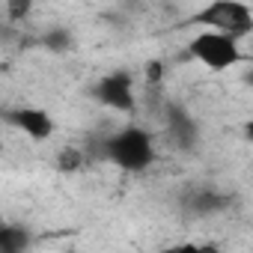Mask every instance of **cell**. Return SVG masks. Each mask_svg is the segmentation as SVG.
Segmentation results:
<instances>
[{
    "instance_id": "obj_3",
    "label": "cell",
    "mask_w": 253,
    "mask_h": 253,
    "mask_svg": "<svg viewBox=\"0 0 253 253\" xmlns=\"http://www.w3.org/2000/svg\"><path fill=\"white\" fill-rule=\"evenodd\" d=\"M188 57H194L197 63H203L211 72H226L244 60L235 39L223 33H211V30H203L188 42Z\"/></svg>"
},
{
    "instance_id": "obj_8",
    "label": "cell",
    "mask_w": 253,
    "mask_h": 253,
    "mask_svg": "<svg viewBox=\"0 0 253 253\" xmlns=\"http://www.w3.org/2000/svg\"><path fill=\"white\" fill-rule=\"evenodd\" d=\"M33 244V235L27 226L3 223L0 226V253H27Z\"/></svg>"
},
{
    "instance_id": "obj_14",
    "label": "cell",
    "mask_w": 253,
    "mask_h": 253,
    "mask_svg": "<svg viewBox=\"0 0 253 253\" xmlns=\"http://www.w3.org/2000/svg\"><path fill=\"white\" fill-rule=\"evenodd\" d=\"M244 84H247V86H250V89H253V66H250V69H247V72H244Z\"/></svg>"
},
{
    "instance_id": "obj_2",
    "label": "cell",
    "mask_w": 253,
    "mask_h": 253,
    "mask_svg": "<svg viewBox=\"0 0 253 253\" xmlns=\"http://www.w3.org/2000/svg\"><path fill=\"white\" fill-rule=\"evenodd\" d=\"M191 24H200L211 33H223L235 42L253 33V9L238 0H211L191 15Z\"/></svg>"
},
{
    "instance_id": "obj_5",
    "label": "cell",
    "mask_w": 253,
    "mask_h": 253,
    "mask_svg": "<svg viewBox=\"0 0 253 253\" xmlns=\"http://www.w3.org/2000/svg\"><path fill=\"white\" fill-rule=\"evenodd\" d=\"M6 125H12L15 131L27 134L36 143H45L54 137V116L45 107H33V104H21V107H9L3 110Z\"/></svg>"
},
{
    "instance_id": "obj_12",
    "label": "cell",
    "mask_w": 253,
    "mask_h": 253,
    "mask_svg": "<svg viewBox=\"0 0 253 253\" xmlns=\"http://www.w3.org/2000/svg\"><path fill=\"white\" fill-rule=\"evenodd\" d=\"M241 131H244V137H247V143H253V113H250V119L244 122V128H241Z\"/></svg>"
},
{
    "instance_id": "obj_1",
    "label": "cell",
    "mask_w": 253,
    "mask_h": 253,
    "mask_svg": "<svg viewBox=\"0 0 253 253\" xmlns=\"http://www.w3.org/2000/svg\"><path fill=\"white\" fill-rule=\"evenodd\" d=\"M101 158L110 161L113 167H119L122 173H146L158 158V146H155V137L149 128L125 125V128H119L101 140Z\"/></svg>"
},
{
    "instance_id": "obj_11",
    "label": "cell",
    "mask_w": 253,
    "mask_h": 253,
    "mask_svg": "<svg viewBox=\"0 0 253 253\" xmlns=\"http://www.w3.org/2000/svg\"><path fill=\"white\" fill-rule=\"evenodd\" d=\"M164 253H223V250L214 241H206V244H200V241H179V244L167 247Z\"/></svg>"
},
{
    "instance_id": "obj_10",
    "label": "cell",
    "mask_w": 253,
    "mask_h": 253,
    "mask_svg": "<svg viewBox=\"0 0 253 253\" xmlns=\"http://www.w3.org/2000/svg\"><path fill=\"white\" fill-rule=\"evenodd\" d=\"M81 167H84V152H81L78 146L60 149V155H57V170H60V173H78Z\"/></svg>"
},
{
    "instance_id": "obj_6",
    "label": "cell",
    "mask_w": 253,
    "mask_h": 253,
    "mask_svg": "<svg viewBox=\"0 0 253 253\" xmlns=\"http://www.w3.org/2000/svg\"><path fill=\"white\" fill-rule=\"evenodd\" d=\"M164 125H167V137L173 140L176 149H182V152L197 149V143H200V125H197V119L182 104L170 101L164 107Z\"/></svg>"
},
{
    "instance_id": "obj_4",
    "label": "cell",
    "mask_w": 253,
    "mask_h": 253,
    "mask_svg": "<svg viewBox=\"0 0 253 253\" xmlns=\"http://www.w3.org/2000/svg\"><path fill=\"white\" fill-rule=\"evenodd\" d=\"M92 98L116 113H134L137 95H134V75L128 69H113L101 75L92 86Z\"/></svg>"
},
{
    "instance_id": "obj_13",
    "label": "cell",
    "mask_w": 253,
    "mask_h": 253,
    "mask_svg": "<svg viewBox=\"0 0 253 253\" xmlns=\"http://www.w3.org/2000/svg\"><path fill=\"white\" fill-rule=\"evenodd\" d=\"M27 9H30V3H27V6H21V3H9V12H12L15 18H18V15H27Z\"/></svg>"
},
{
    "instance_id": "obj_9",
    "label": "cell",
    "mask_w": 253,
    "mask_h": 253,
    "mask_svg": "<svg viewBox=\"0 0 253 253\" xmlns=\"http://www.w3.org/2000/svg\"><path fill=\"white\" fill-rule=\"evenodd\" d=\"M42 45H45L48 51H54V54H66V51L75 48V36H72V30H66V27H51V30L42 36Z\"/></svg>"
},
{
    "instance_id": "obj_7",
    "label": "cell",
    "mask_w": 253,
    "mask_h": 253,
    "mask_svg": "<svg viewBox=\"0 0 253 253\" xmlns=\"http://www.w3.org/2000/svg\"><path fill=\"white\" fill-rule=\"evenodd\" d=\"M182 206H185L188 214L206 217V214H214V211L226 209V206H229V197H223V194L214 191V188H194V191H185Z\"/></svg>"
}]
</instances>
